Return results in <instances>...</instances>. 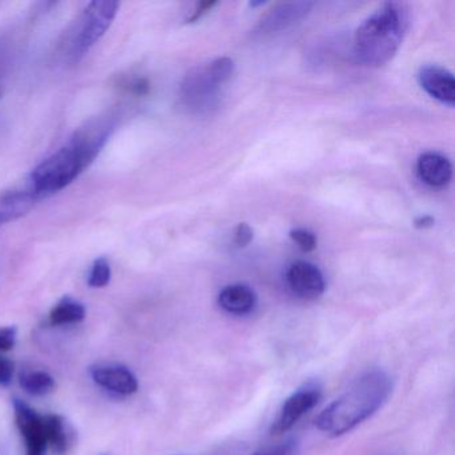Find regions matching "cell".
<instances>
[{"instance_id":"cell-15","label":"cell","mask_w":455,"mask_h":455,"mask_svg":"<svg viewBox=\"0 0 455 455\" xmlns=\"http://www.w3.org/2000/svg\"><path fill=\"white\" fill-rule=\"evenodd\" d=\"M38 196L30 190L12 191L0 198V228L25 217L36 206Z\"/></svg>"},{"instance_id":"cell-23","label":"cell","mask_w":455,"mask_h":455,"mask_svg":"<svg viewBox=\"0 0 455 455\" xmlns=\"http://www.w3.org/2000/svg\"><path fill=\"white\" fill-rule=\"evenodd\" d=\"M252 238H254V233H252L251 228L247 223H239L235 230V236H234L236 246L246 247Z\"/></svg>"},{"instance_id":"cell-20","label":"cell","mask_w":455,"mask_h":455,"mask_svg":"<svg viewBox=\"0 0 455 455\" xmlns=\"http://www.w3.org/2000/svg\"><path fill=\"white\" fill-rule=\"evenodd\" d=\"M290 238L305 252L314 251L316 249V243H318L315 234L305 230V228H295V230L290 231Z\"/></svg>"},{"instance_id":"cell-8","label":"cell","mask_w":455,"mask_h":455,"mask_svg":"<svg viewBox=\"0 0 455 455\" xmlns=\"http://www.w3.org/2000/svg\"><path fill=\"white\" fill-rule=\"evenodd\" d=\"M290 290L302 299H316L326 289L323 274L315 265L305 260L292 263L286 273Z\"/></svg>"},{"instance_id":"cell-27","label":"cell","mask_w":455,"mask_h":455,"mask_svg":"<svg viewBox=\"0 0 455 455\" xmlns=\"http://www.w3.org/2000/svg\"><path fill=\"white\" fill-rule=\"evenodd\" d=\"M433 217H430V215H423V217L417 218V220H414V226L417 228H431V226L434 225Z\"/></svg>"},{"instance_id":"cell-19","label":"cell","mask_w":455,"mask_h":455,"mask_svg":"<svg viewBox=\"0 0 455 455\" xmlns=\"http://www.w3.org/2000/svg\"><path fill=\"white\" fill-rule=\"evenodd\" d=\"M111 281V266L106 258H98L92 263V270L89 274V286L94 289L108 286Z\"/></svg>"},{"instance_id":"cell-3","label":"cell","mask_w":455,"mask_h":455,"mask_svg":"<svg viewBox=\"0 0 455 455\" xmlns=\"http://www.w3.org/2000/svg\"><path fill=\"white\" fill-rule=\"evenodd\" d=\"M89 164L84 154L70 140L31 172L28 190L38 198L52 196L71 185Z\"/></svg>"},{"instance_id":"cell-22","label":"cell","mask_w":455,"mask_h":455,"mask_svg":"<svg viewBox=\"0 0 455 455\" xmlns=\"http://www.w3.org/2000/svg\"><path fill=\"white\" fill-rule=\"evenodd\" d=\"M15 342H17V329L15 327L0 329V353L12 350Z\"/></svg>"},{"instance_id":"cell-17","label":"cell","mask_w":455,"mask_h":455,"mask_svg":"<svg viewBox=\"0 0 455 455\" xmlns=\"http://www.w3.org/2000/svg\"><path fill=\"white\" fill-rule=\"evenodd\" d=\"M44 428H46L47 443L52 446L57 455H65L68 450V433L65 420L60 415H44Z\"/></svg>"},{"instance_id":"cell-2","label":"cell","mask_w":455,"mask_h":455,"mask_svg":"<svg viewBox=\"0 0 455 455\" xmlns=\"http://www.w3.org/2000/svg\"><path fill=\"white\" fill-rule=\"evenodd\" d=\"M409 28V9L399 2L382 4L354 36V57L363 66L380 68L393 60Z\"/></svg>"},{"instance_id":"cell-1","label":"cell","mask_w":455,"mask_h":455,"mask_svg":"<svg viewBox=\"0 0 455 455\" xmlns=\"http://www.w3.org/2000/svg\"><path fill=\"white\" fill-rule=\"evenodd\" d=\"M391 390L393 380L387 372L370 370L318 415L316 427L330 436L350 433L386 403Z\"/></svg>"},{"instance_id":"cell-4","label":"cell","mask_w":455,"mask_h":455,"mask_svg":"<svg viewBox=\"0 0 455 455\" xmlns=\"http://www.w3.org/2000/svg\"><path fill=\"white\" fill-rule=\"evenodd\" d=\"M235 66L230 58H218L209 65L194 68L180 84V95L188 108L209 110L217 105L220 87L230 81Z\"/></svg>"},{"instance_id":"cell-5","label":"cell","mask_w":455,"mask_h":455,"mask_svg":"<svg viewBox=\"0 0 455 455\" xmlns=\"http://www.w3.org/2000/svg\"><path fill=\"white\" fill-rule=\"evenodd\" d=\"M118 12V2L97 0L87 4L66 44L65 55L71 65L78 63L102 39Z\"/></svg>"},{"instance_id":"cell-16","label":"cell","mask_w":455,"mask_h":455,"mask_svg":"<svg viewBox=\"0 0 455 455\" xmlns=\"http://www.w3.org/2000/svg\"><path fill=\"white\" fill-rule=\"evenodd\" d=\"M86 316V308L78 300L73 298H63L57 303L50 313V323L52 326H63V324L79 323Z\"/></svg>"},{"instance_id":"cell-12","label":"cell","mask_w":455,"mask_h":455,"mask_svg":"<svg viewBox=\"0 0 455 455\" xmlns=\"http://www.w3.org/2000/svg\"><path fill=\"white\" fill-rule=\"evenodd\" d=\"M420 87L434 100L452 108L455 103V79L446 68L436 65L420 68L418 73Z\"/></svg>"},{"instance_id":"cell-14","label":"cell","mask_w":455,"mask_h":455,"mask_svg":"<svg viewBox=\"0 0 455 455\" xmlns=\"http://www.w3.org/2000/svg\"><path fill=\"white\" fill-rule=\"evenodd\" d=\"M218 303L226 313L247 315L257 307L258 298L254 290L246 284H230L220 292Z\"/></svg>"},{"instance_id":"cell-9","label":"cell","mask_w":455,"mask_h":455,"mask_svg":"<svg viewBox=\"0 0 455 455\" xmlns=\"http://www.w3.org/2000/svg\"><path fill=\"white\" fill-rule=\"evenodd\" d=\"M90 375L98 386L118 395H132L140 387L134 372L124 364H95L90 369Z\"/></svg>"},{"instance_id":"cell-6","label":"cell","mask_w":455,"mask_h":455,"mask_svg":"<svg viewBox=\"0 0 455 455\" xmlns=\"http://www.w3.org/2000/svg\"><path fill=\"white\" fill-rule=\"evenodd\" d=\"M322 390L315 383H307L303 387L298 388L289 398L284 401L278 417L274 420L271 434L286 433L294 427L308 411L314 409L321 401Z\"/></svg>"},{"instance_id":"cell-26","label":"cell","mask_w":455,"mask_h":455,"mask_svg":"<svg viewBox=\"0 0 455 455\" xmlns=\"http://www.w3.org/2000/svg\"><path fill=\"white\" fill-rule=\"evenodd\" d=\"M215 4H217L215 2H201V4H196V12H194L193 15L188 18V22L194 23L196 22V20H201V18L204 17V14H207V12H209Z\"/></svg>"},{"instance_id":"cell-11","label":"cell","mask_w":455,"mask_h":455,"mask_svg":"<svg viewBox=\"0 0 455 455\" xmlns=\"http://www.w3.org/2000/svg\"><path fill=\"white\" fill-rule=\"evenodd\" d=\"M311 2H290L281 4L263 15L258 23L257 30L260 34H273L286 30L302 20L313 9Z\"/></svg>"},{"instance_id":"cell-7","label":"cell","mask_w":455,"mask_h":455,"mask_svg":"<svg viewBox=\"0 0 455 455\" xmlns=\"http://www.w3.org/2000/svg\"><path fill=\"white\" fill-rule=\"evenodd\" d=\"M14 417L18 430L25 439L26 455H46L47 436L44 415L20 399H14Z\"/></svg>"},{"instance_id":"cell-10","label":"cell","mask_w":455,"mask_h":455,"mask_svg":"<svg viewBox=\"0 0 455 455\" xmlns=\"http://www.w3.org/2000/svg\"><path fill=\"white\" fill-rule=\"evenodd\" d=\"M114 127H116V124L111 116L94 119L86 124V126L81 127L71 138V142L78 146L79 150L92 164L100 150L105 148L108 138L113 134Z\"/></svg>"},{"instance_id":"cell-13","label":"cell","mask_w":455,"mask_h":455,"mask_svg":"<svg viewBox=\"0 0 455 455\" xmlns=\"http://www.w3.org/2000/svg\"><path fill=\"white\" fill-rule=\"evenodd\" d=\"M417 174L425 185L430 188H443L452 177L451 162L439 153L422 154L418 158Z\"/></svg>"},{"instance_id":"cell-18","label":"cell","mask_w":455,"mask_h":455,"mask_svg":"<svg viewBox=\"0 0 455 455\" xmlns=\"http://www.w3.org/2000/svg\"><path fill=\"white\" fill-rule=\"evenodd\" d=\"M20 386L31 395H46L55 388V379L46 371H25L20 377Z\"/></svg>"},{"instance_id":"cell-24","label":"cell","mask_w":455,"mask_h":455,"mask_svg":"<svg viewBox=\"0 0 455 455\" xmlns=\"http://www.w3.org/2000/svg\"><path fill=\"white\" fill-rule=\"evenodd\" d=\"M14 375V363L10 359L0 356V385H9Z\"/></svg>"},{"instance_id":"cell-21","label":"cell","mask_w":455,"mask_h":455,"mask_svg":"<svg viewBox=\"0 0 455 455\" xmlns=\"http://www.w3.org/2000/svg\"><path fill=\"white\" fill-rule=\"evenodd\" d=\"M252 455H299V442L297 439H289L283 443L260 450Z\"/></svg>"},{"instance_id":"cell-25","label":"cell","mask_w":455,"mask_h":455,"mask_svg":"<svg viewBox=\"0 0 455 455\" xmlns=\"http://www.w3.org/2000/svg\"><path fill=\"white\" fill-rule=\"evenodd\" d=\"M7 60H9V50H7L6 44L0 39V97H2V79H4V73H6Z\"/></svg>"}]
</instances>
